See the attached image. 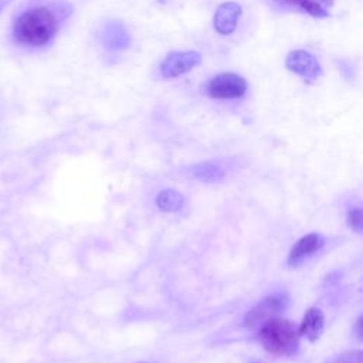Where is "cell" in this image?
<instances>
[{"mask_svg": "<svg viewBox=\"0 0 363 363\" xmlns=\"http://www.w3.org/2000/svg\"><path fill=\"white\" fill-rule=\"evenodd\" d=\"M60 21L52 10L44 6L24 10L13 24V34L18 44L43 47L52 41L58 33Z\"/></svg>", "mask_w": 363, "mask_h": 363, "instance_id": "cell-1", "label": "cell"}, {"mask_svg": "<svg viewBox=\"0 0 363 363\" xmlns=\"http://www.w3.org/2000/svg\"><path fill=\"white\" fill-rule=\"evenodd\" d=\"M258 340L275 356H292L299 349V332L291 320L274 318L261 325Z\"/></svg>", "mask_w": 363, "mask_h": 363, "instance_id": "cell-2", "label": "cell"}, {"mask_svg": "<svg viewBox=\"0 0 363 363\" xmlns=\"http://www.w3.org/2000/svg\"><path fill=\"white\" fill-rule=\"evenodd\" d=\"M248 82L235 72H220L211 77L203 86V92L211 99H238L245 95Z\"/></svg>", "mask_w": 363, "mask_h": 363, "instance_id": "cell-3", "label": "cell"}, {"mask_svg": "<svg viewBox=\"0 0 363 363\" xmlns=\"http://www.w3.org/2000/svg\"><path fill=\"white\" fill-rule=\"evenodd\" d=\"M288 295L284 292H275L262 298L257 305H254L244 316L245 326L254 328L259 326L274 318H277L288 306Z\"/></svg>", "mask_w": 363, "mask_h": 363, "instance_id": "cell-4", "label": "cell"}, {"mask_svg": "<svg viewBox=\"0 0 363 363\" xmlns=\"http://www.w3.org/2000/svg\"><path fill=\"white\" fill-rule=\"evenodd\" d=\"M201 62V55L197 51H173L160 62V74L163 78H176L187 74Z\"/></svg>", "mask_w": 363, "mask_h": 363, "instance_id": "cell-5", "label": "cell"}, {"mask_svg": "<svg viewBox=\"0 0 363 363\" xmlns=\"http://www.w3.org/2000/svg\"><path fill=\"white\" fill-rule=\"evenodd\" d=\"M99 44L109 51L126 50L130 44V34L126 26L119 20H106L98 30Z\"/></svg>", "mask_w": 363, "mask_h": 363, "instance_id": "cell-6", "label": "cell"}, {"mask_svg": "<svg viewBox=\"0 0 363 363\" xmlns=\"http://www.w3.org/2000/svg\"><path fill=\"white\" fill-rule=\"evenodd\" d=\"M285 67L288 71L313 81L322 75V67L313 54L305 50H292L285 58Z\"/></svg>", "mask_w": 363, "mask_h": 363, "instance_id": "cell-7", "label": "cell"}, {"mask_svg": "<svg viewBox=\"0 0 363 363\" xmlns=\"http://www.w3.org/2000/svg\"><path fill=\"white\" fill-rule=\"evenodd\" d=\"M242 14V7L235 1L221 3L213 16L214 30L221 35H228L235 31L238 18Z\"/></svg>", "mask_w": 363, "mask_h": 363, "instance_id": "cell-8", "label": "cell"}, {"mask_svg": "<svg viewBox=\"0 0 363 363\" xmlns=\"http://www.w3.org/2000/svg\"><path fill=\"white\" fill-rule=\"evenodd\" d=\"M323 245H325V238L320 234L312 233V234L303 235L292 247L288 255V265L289 267L301 265L306 258H309L312 254L319 251Z\"/></svg>", "mask_w": 363, "mask_h": 363, "instance_id": "cell-9", "label": "cell"}, {"mask_svg": "<svg viewBox=\"0 0 363 363\" xmlns=\"http://www.w3.org/2000/svg\"><path fill=\"white\" fill-rule=\"evenodd\" d=\"M325 328V318L320 309L309 308L303 316V320L299 328V335H303L308 340L316 342Z\"/></svg>", "mask_w": 363, "mask_h": 363, "instance_id": "cell-10", "label": "cell"}, {"mask_svg": "<svg viewBox=\"0 0 363 363\" xmlns=\"http://www.w3.org/2000/svg\"><path fill=\"white\" fill-rule=\"evenodd\" d=\"M282 6L296 7L303 13L315 17L323 18L329 16V9L333 6V0H277Z\"/></svg>", "mask_w": 363, "mask_h": 363, "instance_id": "cell-11", "label": "cell"}, {"mask_svg": "<svg viewBox=\"0 0 363 363\" xmlns=\"http://www.w3.org/2000/svg\"><path fill=\"white\" fill-rule=\"evenodd\" d=\"M156 204L163 211H177L183 206V196L176 190L167 189L157 194Z\"/></svg>", "mask_w": 363, "mask_h": 363, "instance_id": "cell-12", "label": "cell"}, {"mask_svg": "<svg viewBox=\"0 0 363 363\" xmlns=\"http://www.w3.org/2000/svg\"><path fill=\"white\" fill-rule=\"evenodd\" d=\"M223 170L213 163H201L193 167V176L203 182H216L223 177Z\"/></svg>", "mask_w": 363, "mask_h": 363, "instance_id": "cell-13", "label": "cell"}, {"mask_svg": "<svg viewBox=\"0 0 363 363\" xmlns=\"http://www.w3.org/2000/svg\"><path fill=\"white\" fill-rule=\"evenodd\" d=\"M363 354L360 350H347L335 356L328 363H362Z\"/></svg>", "mask_w": 363, "mask_h": 363, "instance_id": "cell-14", "label": "cell"}, {"mask_svg": "<svg viewBox=\"0 0 363 363\" xmlns=\"http://www.w3.org/2000/svg\"><path fill=\"white\" fill-rule=\"evenodd\" d=\"M347 224L349 227L356 231V233H362V225H363V217H362V208L360 207H354L349 211L347 214Z\"/></svg>", "mask_w": 363, "mask_h": 363, "instance_id": "cell-15", "label": "cell"}, {"mask_svg": "<svg viewBox=\"0 0 363 363\" xmlns=\"http://www.w3.org/2000/svg\"><path fill=\"white\" fill-rule=\"evenodd\" d=\"M354 332H356V336H357V339L360 340V339H362V316H359V318H357V320H356Z\"/></svg>", "mask_w": 363, "mask_h": 363, "instance_id": "cell-16", "label": "cell"}, {"mask_svg": "<svg viewBox=\"0 0 363 363\" xmlns=\"http://www.w3.org/2000/svg\"><path fill=\"white\" fill-rule=\"evenodd\" d=\"M0 9H1V7H0Z\"/></svg>", "mask_w": 363, "mask_h": 363, "instance_id": "cell-17", "label": "cell"}]
</instances>
